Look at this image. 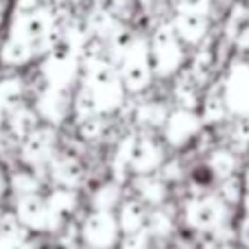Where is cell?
Here are the masks:
<instances>
[{
	"instance_id": "obj_1",
	"label": "cell",
	"mask_w": 249,
	"mask_h": 249,
	"mask_svg": "<svg viewBox=\"0 0 249 249\" xmlns=\"http://www.w3.org/2000/svg\"><path fill=\"white\" fill-rule=\"evenodd\" d=\"M53 24L55 20L46 7H37L31 11H16L11 22V33L2 48L4 59L24 61L33 55V51L51 44L48 37L53 33Z\"/></svg>"
},
{
	"instance_id": "obj_2",
	"label": "cell",
	"mask_w": 249,
	"mask_h": 249,
	"mask_svg": "<svg viewBox=\"0 0 249 249\" xmlns=\"http://www.w3.org/2000/svg\"><path fill=\"white\" fill-rule=\"evenodd\" d=\"M179 35L173 29V24H164L155 31L151 53L160 66H171V61H177L181 57V44Z\"/></svg>"
},
{
	"instance_id": "obj_3",
	"label": "cell",
	"mask_w": 249,
	"mask_h": 249,
	"mask_svg": "<svg viewBox=\"0 0 249 249\" xmlns=\"http://www.w3.org/2000/svg\"><path fill=\"white\" fill-rule=\"evenodd\" d=\"M173 29L177 31L184 42H199L203 39L208 31V13H197V11H177L175 20L171 22Z\"/></svg>"
},
{
	"instance_id": "obj_4",
	"label": "cell",
	"mask_w": 249,
	"mask_h": 249,
	"mask_svg": "<svg viewBox=\"0 0 249 249\" xmlns=\"http://www.w3.org/2000/svg\"><path fill=\"white\" fill-rule=\"evenodd\" d=\"M210 0H179V11H197V13H208Z\"/></svg>"
},
{
	"instance_id": "obj_5",
	"label": "cell",
	"mask_w": 249,
	"mask_h": 249,
	"mask_svg": "<svg viewBox=\"0 0 249 249\" xmlns=\"http://www.w3.org/2000/svg\"><path fill=\"white\" fill-rule=\"evenodd\" d=\"M0 20H2V2H0Z\"/></svg>"
},
{
	"instance_id": "obj_6",
	"label": "cell",
	"mask_w": 249,
	"mask_h": 249,
	"mask_svg": "<svg viewBox=\"0 0 249 249\" xmlns=\"http://www.w3.org/2000/svg\"><path fill=\"white\" fill-rule=\"evenodd\" d=\"M70 2H79V0H70Z\"/></svg>"
}]
</instances>
